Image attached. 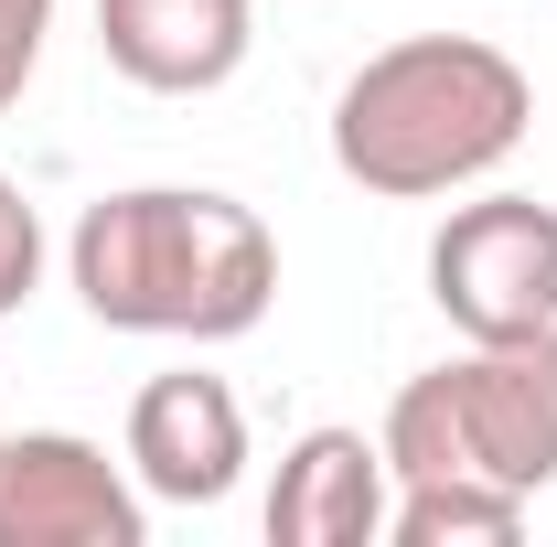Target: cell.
I'll use <instances>...</instances> for the list:
<instances>
[{
	"label": "cell",
	"instance_id": "obj_1",
	"mask_svg": "<svg viewBox=\"0 0 557 547\" xmlns=\"http://www.w3.org/2000/svg\"><path fill=\"white\" fill-rule=\"evenodd\" d=\"M75 301L108 333H172V343H236L278 301V236L236 194L205 183H139L97 194L65 236Z\"/></svg>",
	"mask_w": 557,
	"mask_h": 547
},
{
	"label": "cell",
	"instance_id": "obj_2",
	"mask_svg": "<svg viewBox=\"0 0 557 547\" xmlns=\"http://www.w3.org/2000/svg\"><path fill=\"white\" fill-rule=\"evenodd\" d=\"M536 130V86L525 65L483 44V33H408L386 54H364L354 86L333 97V172L386 194V205H429L504 172Z\"/></svg>",
	"mask_w": 557,
	"mask_h": 547
},
{
	"label": "cell",
	"instance_id": "obj_3",
	"mask_svg": "<svg viewBox=\"0 0 557 547\" xmlns=\"http://www.w3.org/2000/svg\"><path fill=\"white\" fill-rule=\"evenodd\" d=\"M375 440H386V473L397 483L483 473V483H515L536 505L557 483V323L547 333L472 343L461 365L408 376Z\"/></svg>",
	"mask_w": 557,
	"mask_h": 547
},
{
	"label": "cell",
	"instance_id": "obj_4",
	"mask_svg": "<svg viewBox=\"0 0 557 547\" xmlns=\"http://www.w3.org/2000/svg\"><path fill=\"white\" fill-rule=\"evenodd\" d=\"M429 301L472 343L547 333L557 323V205H536V194L450 205V226L429 236Z\"/></svg>",
	"mask_w": 557,
	"mask_h": 547
},
{
	"label": "cell",
	"instance_id": "obj_5",
	"mask_svg": "<svg viewBox=\"0 0 557 547\" xmlns=\"http://www.w3.org/2000/svg\"><path fill=\"white\" fill-rule=\"evenodd\" d=\"M150 505L75 429H0V547H139Z\"/></svg>",
	"mask_w": 557,
	"mask_h": 547
},
{
	"label": "cell",
	"instance_id": "obj_6",
	"mask_svg": "<svg viewBox=\"0 0 557 547\" xmlns=\"http://www.w3.org/2000/svg\"><path fill=\"white\" fill-rule=\"evenodd\" d=\"M129 473L161 505H225L236 473H247V409H236V387L205 376V365L150 376L129 398Z\"/></svg>",
	"mask_w": 557,
	"mask_h": 547
},
{
	"label": "cell",
	"instance_id": "obj_7",
	"mask_svg": "<svg viewBox=\"0 0 557 547\" xmlns=\"http://www.w3.org/2000/svg\"><path fill=\"white\" fill-rule=\"evenodd\" d=\"M258 11L247 0H97V54L150 97H214L247 65Z\"/></svg>",
	"mask_w": 557,
	"mask_h": 547
},
{
	"label": "cell",
	"instance_id": "obj_8",
	"mask_svg": "<svg viewBox=\"0 0 557 547\" xmlns=\"http://www.w3.org/2000/svg\"><path fill=\"white\" fill-rule=\"evenodd\" d=\"M386 505H397L386 440H364V429H300L278 483H269V547H375L386 537Z\"/></svg>",
	"mask_w": 557,
	"mask_h": 547
},
{
	"label": "cell",
	"instance_id": "obj_9",
	"mask_svg": "<svg viewBox=\"0 0 557 547\" xmlns=\"http://www.w3.org/2000/svg\"><path fill=\"white\" fill-rule=\"evenodd\" d=\"M525 526V494L483 473H440V483H397L386 505V537L397 547H504Z\"/></svg>",
	"mask_w": 557,
	"mask_h": 547
},
{
	"label": "cell",
	"instance_id": "obj_10",
	"mask_svg": "<svg viewBox=\"0 0 557 547\" xmlns=\"http://www.w3.org/2000/svg\"><path fill=\"white\" fill-rule=\"evenodd\" d=\"M33 279H44V215H33V194L0 172V323L33 301Z\"/></svg>",
	"mask_w": 557,
	"mask_h": 547
},
{
	"label": "cell",
	"instance_id": "obj_11",
	"mask_svg": "<svg viewBox=\"0 0 557 547\" xmlns=\"http://www.w3.org/2000/svg\"><path fill=\"white\" fill-rule=\"evenodd\" d=\"M44 33H54V0H0V119L22 108V86L44 65Z\"/></svg>",
	"mask_w": 557,
	"mask_h": 547
}]
</instances>
